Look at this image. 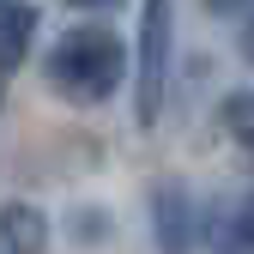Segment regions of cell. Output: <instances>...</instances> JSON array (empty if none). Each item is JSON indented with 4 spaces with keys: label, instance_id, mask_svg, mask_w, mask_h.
<instances>
[{
    "label": "cell",
    "instance_id": "6da1fadb",
    "mask_svg": "<svg viewBox=\"0 0 254 254\" xmlns=\"http://www.w3.org/2000/svg\"><path fill=\"white\" fill-rule=\"evenodd\" d=\"M121 79H127V49L103 24H79L49 49V85L67 103H103Z\"/></svg>",
    "mask_w": 254,
    "mask_h": 254
},
{
    "label": "cell",
    "instance_id": "7a4b0ae2",
    "mask_svg": "<svg viewBox=\"0 0 254 254\" xmlns=\"http://www.w3.org/2000/svg\"><path fill=\"white\" fill-rule=\"evenodd\" d=\"M170 85V0L139 6V127H157Z\"/></svg>",
    "mask_w": 254,
    "mask_h": 254
},
{
    "label": "cell",
    "instance_id": "3957f363",
    "mask_svg": "<svg viewBox=\"0 0 254 254\" xmlns=\"http://www.w3.org/2000/svg\"><path fill=\"white\" fill-rule=\"evenodd\" d=\"M30 37H37V6L24 0H0V67H18Z\"/></svg>",
    "mask_w": 254,
    "mask_h": 254
},
{
    "label": "cell",
    "instance_id": "277c9868",
    "mask_svg": "<svg viewBox=\"0 0 254 254\" xmlns=\"http://www.w3.org/2000/svg\"><path fill=\"white\" fill-rule=\"evenodd\" d=\"M0 242L6 248H43L49 242V224H43V212L37 206H24V200H12V206H0Z\"/></svg>",
    "mask_w": 254,
    "mask_h": 254
},
{
    "label": "cell",
    "instance_id": "5b68a950",
    "mask_svg": "<svg viewBox=\"0 0 254 254\" xmlns=\"http://www.w3.org/2000/svg\"><path fill=\"white\" fill-rule=\"evenodd\" d=\"M157 242H188V194L182 188H157Z\"/></svg>",
    "mask_w": 254,
    "mask_h": 254
},
{
    "label": "cell",
    "instance_id": "8992f818",
    "mask_svg": "<svg viewBox=\"0 0 254 254\" xmlns=\"http://www.w3.org/2000/svg\"><path fill=\"white\" fill-rule=\"evenodd\" d=\"M224 133L254 151V91H230L224 97Z\"/></svg>",
    "mask_w": 254,
    "mask_h": 254
},
{
    "label": "cell",
    "instance_id": "52a82bcc",
    "mask_svg": "<svg viewBox=\"0 0 254 254\" xmlns=\"http://www.w3.org/2000/svg\"><path fill=\"white\" fill-rule=\"evenodd\" d=\"M242 242H254V194H248V206H242Z\"/></svg>",
    "mask_w": 254,
    "mask_h": 254
},
{
    "label": "cell",
    "instance_id": "ba28073f",
    "mask_svg": "<svg viewBox=\"0 0 254 254\" xmlns=\"http://www.w3.org/2000/svg\"><path fill=\"white\" fill-rule=\"evenodd\" d=\"M242 55H248V61H254V18H248V24H242Z\"/></svg>",
    "mask_w": 254,
    "mask_h": 254
},
{
    "label": "cell",
    "instance_id": "9c48e42d",
    "mask_svg": "<svg viewBox=\"0 0 254 254\" xmlns=\"http://www.w3.org/2000/svg\"><path fill=\"white\" fill-rule=\"evenodd\" d=\"M73 6H103V0H73Z\"/></svg>",
    "mask_w": 254,
    "mask_h": 254
},
{
    "label": "cell",
    "instance_id": "30bf717a",
    "mask_svg": "<svg viewBox=\"0 0 254 254\" xmlns=\"http://www.w3.org/2000/svg\"><path fill=\"white\" fill-rule=\"evenodd\" d=\"M212 6H242V0H212Z\"/></svg>",
    "mask_w": 254,
    "mask_h": 254
}]
</instances>
